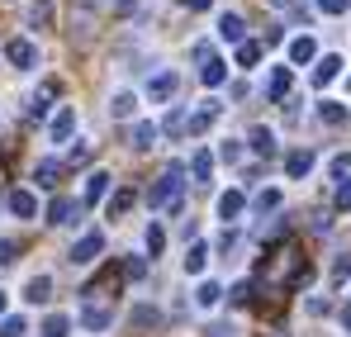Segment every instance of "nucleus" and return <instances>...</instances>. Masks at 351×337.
Here are the masks:
<instances>
[{
	"label": "nucleus",
	"mask_w": 351,
	"mask_h": 337,
	"mask_svg": "<svg viewBox=\"0 0 351 337\" xmlns=\"http://www.w3.org/2000/svg\"><path fill=\"white\" fill-rule=\"evenodd\" d=\"M133 110H138V100H133L128 91H119L114 100H110V114H114V119H133Z\"/></svg>",
	"instance_id": "a878e982"
},
{
	"label": "nucleus",
	"mask_w": 351,
	"mask_h": 337,
	"mask_svg": "<svg viewBox=\"0 0 351 337\" xmlns=\"http://www.w3.org/2000/svg\"><path fill=\"white\" fill-rule=\"evenodd\" d=\"M276 205H280V190H261V195H256V209H261V214H271Z\"/></svg>",
	"instance_id": "473e14b6"
},
{
	"label": "nucleus",
	"mask_w": 351,
	"mask_h": 337,
	"mask_svg": "<svg viewBox=\"0 0 351 337\" xmlns=\"http://www.w3.org/2000/svg\"><path fill=\"white\" fill-rule=\"evenodd\" d=\"M180 195H185V167L171 162V167L162 171V181L147 190V205H152V209H171L176 214V209H180Z\"/></svg>",
	"instance_id": "f257e3e1"
},
{
	"label": "nucleus",
	"mask_w": 351,
	"mask_h": 337,
	"mask_svg": "<svg viewBox=\"0 0 351 337\" xmlns=\"http://www.w3.org/2000/svg\"><path fill=\"white\" fill-rule=\"evenodd\" d=\"M71 333V318H66V314H48V318H43V337H66Z\"/></svg>",
	"instance_id": "bb28decb"
},
{
	"label": "nucleus",
	"mask_w": 351,
	"mask_h": 337,
	"mask_svg": "<svg viewBox=\"0 0 351 337\" xmlns=\"http://www.w3.org/2000/svg\"><path fill=\"white\" fill-rule=\"evenodd\" d=\"M199 81L214 91V86H223V81H228V67H223L219 57H209V62H199Z\"/></svg>",
	"instance_id": "2eb2a0df"
},
{
	"label": "nucleus",
	"mask_w": 351,
	"mask_h": 337,
	"mask_svg": "<svg viewBox=\"0 0 351 337\" xmlns=\"http://www.w3.org/2000/svg\"><path fill=\"white\" fill-rule=\"evenodd\" d=\"M337 209H351V181L337 185Z\"/></svg>",
	"instance_id": "37998d69"
},
{
	"label": "nucleus",
	"mask_w": 351,
	"mask_h": 337,
	"mask_svg": "<svg viewBox=\"0 0 351 337\" xmlns=\"http://www.w3.org/2000/svg\"><path fill=\"white\" fill-rule=\"evenodd\" d=\"M100 252H105V233H86V237L71 247V266H90Z\"/></svg>",
	"instance_id": "f03ea898"
},
{
	"label": "nucleus",
	"mask_w": 351,
	"mask_h": 337,
	"mask_svg": "<svg viewBox=\"0 0 351 337\" xmlns=\"http://www.w3.org/2000/svg\"><path fill=\"white\" fill-rule=\"evenodd\" d=\"M110 323H114V314H110V309H100L95 299H86V309H81V328H86V333H105Z\"/></svg>",
	"instance_id": "7ed1b4c3"
},
{
	"label": "nucleus",
	"mask_w": 351,
	"mask_h": 337,
	"mask_svg": "<svg viewBox=\"0 0 351 337\" xmlns=\"http://www.w3.org/2000/svg\"><path fill=\"white\" fill-rule=\"evenodd\" d=\"M252 152L271 157V152H276V133H271V128H252Z\"/></svg>",
	"instance_id": "b1692460"
},
{
	"label": "nucleus",
	"mask_w": 351,
	"mask_h": 337,
	"mask_svg": "<svg viewBox=\"0 0 351 337\" xmlns=\"http://www.w3.org/2000/svg\"><path fill=\"white\" fill-rule=\"evenodd\" d=\"M29 24H34V29H48V24H53V0H34V5H29Z\"/></svg>",
	"instance_id": "412c9836"
},
{
	"label": "nucleus",
	"mask_w": 351,
	"mask_h": 337,
	"mask_svg": "<svg viewBox=\"0 0 351 337\" xmlns=\"http://www.w3.org/2000/svg\"><path fill=\"white\" fill-rule=\"evenodd\" d=\"M252 299V281H242V285H233V304H247Z\"/></svg>",
	"instance_id": "79ce46f5"
},
{
	"label": "nucleus",
	"mask_w": 351,
	"mask_h": 337,
	"mask_svg": "<svg viewBox=\"0 0 351 337\" xmlns=\"http://www.w3.org/2000/svg\"><path fill=\"white\" fill-rule=\"evenodd\" d=\"M219 299H223V290H219V285H214V281H204V285H199V290H195V304H199V309H214Z\"/></svg>",
	"instance_id": "393cba45"
},
{
	"label": "nucleus",
	"mask_w": 351,
	"mask_h": 337,
	"mask_svg": "<svg viewBox=\"0 0 351 337\" xmlns=\"http://www.w3.org/2000/svg\"><path fill=\"white\" fill-rule=\"evenodd\" d=\"M190 171H195V181H199V185H209V176H214V157L199 148V152H195V162H190Z\"/></svg>",
	"instance_id": "5701e85b"
},
{
	"label": "nucleus",
	"mask_w": 351,
	"mask_h": 337,
	"mask_svg": "<svg viewBox=\"0 0 351 337\" xmlns=\"http://www.w3.org/2000/svg\"><path fill=\"white\" fill-rule=\"evenodd\" d=\"M271 5H276V10H290V5H294V0H271Z\"/></svg>",
	"instance_id": "de8ad7c7"
},
{
	"label": "nucleus",
	"mask_w": 351,
	"mask_h": 337,
	"mask_svg": "<svg viewBox=\"0 0 351 337\" xmlns=\"http://www.w3.org/2000/svg\"><path fill=\"white\" fill-rule=\"evenodd\" d=\"M133 323H138V328H147V323H157V309H147V304H143V309H133Z\"/></svg>",
	"instance_id": "58836bf2"
},
{
	"label": "nucleus",
	"mask_w": 351,
	"mask_h": 337,
	"mask_svg": "<svg viewBox=\"0 0 351 337\" xmlns=\"http://www.w3.org/2000/svg\"><path fill=\"white\" fill-rule=\"evenodd\" d=\"M58 176H62V162H53V157H43V162L34 167V181H38L43 190H53V185H58Z\"/></svg>",
	"instance_id": "a211bd4d"
},
{
	"label": "nucleus",
	"mask_w": 351,
	"mask_h": 337,
	"mask_svg": "<svg viewBox=\"0 0 351 337\" xmlns=\"http://www.w3.org/2000/svg\"><path fill=\"white\" fill-rule=\"evenodd\" d=\"M0 318H5V294H0Z\"/></svg>",
	"instance_id": "09e8293b"
},
{
	"label": "nucleus",
	"mask_w": 351,
	"mask_h": 337,
	"mask_svg": "<svg viewBox=\"0 0 351 337\" xmlns=\"http://www.w3.org/2000/svg\"><path fill=\"white\" fill-rule=\"evenodd\" d=\"M71 214H76V200H66V195H58V200L48 205V224H53V228L71 224Z\"/></svg>",
	"instance_id": "dca6fc26"
},
{
	"label": "nucleus",
	"mask_w": 351,
	"mask_h": 337,
	"mask_svg": "<svg viewBox=\"0 0 351 337\" xmlns=\"http://www.w3.org/2000/svg\"><path fill=\"white\" fill-rule=\"evenodd\" d=\"M261 62V43H237V67H256Z\"/></svg>",
	"instance_id": "c756f323"
},
{
	"label": "nucleus",
	"mask_w": 351,
	"mask_h": 337,
	"mask_svg": "<svg viewBox=\"0 0 351 337\" xmlns=\"http://www.w3.org/2000/svg\"><path fill=\"white\" fill-rule=\"evenodd\" d=\"M48 95H53V86H48L43 95H34V100H29V114H34V119H43V114H48Z\"/></svg>",
	"instance_id": "c9c22d12"
},
{
	"label": "nucleus",
	"mask_w": 351,
	"mask_h": 337,
	"mask_svg": "<svg viewBox=\"0 0 351 337\" xmlns=\"http://www.w3.org/2000/svg\"><path fill=\"white\" fill-rule=\"evenodd\" d=\"M332 276H337V281H347V276H351V252H347V257H337V262H332Z\"/></svg>",
	"instance_id": "a19ab883"
},
{
	"label": "nucleus",
	"mask_w": 351,
	"mask_h": 337,
	"mask_svg": "<svg viewBox=\"0 0 351 337\" xmlns=\"http://www.w3.org/2000/svg\"><path fill=\"white\" fill-rule=\"evenodd\" d=\"M5 57H10L14 67H34V62H38V53H34V43H29V38H10Z\"/></svg>",
	"instance_id": "9d476101"
},
{
	"label": "nucleus",
	"mask_w": 351,
	"mask_h": 337,
	"mask_svg": "<svg viewBox=\"0 0 351 337\" xmlns=\"http://www.w3.org/2000/svg\"><path fill=\"white\" fill-rule=\"evenodd\" d=\"M290 86H294V71H290V67H276V71H271L266 95H271V100H285V95H290Z\"/></svg>",
	"instance_id": "f8f14e48"
},
{
	"label": "nucleus",
	"mask_w": 351,
	"mask_h": 337,
	"mask_svg": "<svg viewBox=\"0 0 351 337\" xmlns=\"http://www.w3.org/2000/svg\"><path fill=\"white\" fill-rule=\"evenodd\" d=\"M342 328H347V333H351V304H347V309H342Z\"/></svg>",
	"instance_id": "a18cd8bd"
},
{
	"label": "nucleus",
	"mask_w": 351,
	"mask_h": 337,
	"mask_svg": "<svg viewBox=\"0 0 351 337\" xmlns=\"http://www.w3.org/2000/svg\"><path fill=\"white\" fill-rule=\"evenodd\" d=\"M318 119H323V124H347V105H337V100H323V105H318Z\"/></svg>",
	"instance_id": "cd10ccee"
},
{
	"label": "nucleus",
	"mask_w": 351,
	"mask_h": 337,
	"mask_svg": "<svg viewBox=\"0 0 351 337\" xmlns=\"http://www.w3.org/2000/svg\"><path fill=\"white\" fill-rule=\"evenodd\" d=\"M66 162H71V167H86V162H90V143H76V148H71V157H66Z\"/></svg>",
	"instance_id": "e433bc0d"
},
{
	"label": "nucleus",
	"mask_w": 351,
	"mask_h": 337,
	"mask_svg": "<svg viewBox=\"0 0 351 337\" xmlns=\"http://www.w3.org/2000/svg\"><path fill=\"white\" fill-rule=\"evenodd\" d=\"M337 71H342V57H337V53L318 57V67H313V86H318V91H323V86H332V81H337Z\"/></svg>",
	"instance_id": "39448f33"
},
{
	"label": "nucleus",
	"mask_w": 351,
	"mask_h": 337,
	"mask_svg": "<svg viewBox=\"0 0 351 337\" xmlns=\"http://www.w3.org/2000/svg\"><path fill=\"white\" fill-rule=\"evenodd\" d=\"M10 209H14L19 219H34V214H38V200H34L29 190H14V195H10Z\"/></svg>",
	"instance_id": "6ab92c4d"
},
{
	"label": "nucleus",
	"mask_w": 351,
	"mask_h": 337,
	"mask_svg": "<svg viewBox=\"0 0 351 337\" xmlns=\"http://www.w3.org/2000/svg\"><path fill=\"white\" fill-rule=\"evenodd\" d=\"M123 276H128V281H143V276H147V262H143V257H128V262H123Z\"/></svg>",
	"instance_id": "2f4dec72"
},
{
	"label": "nucleus",
	"mask_w": 351,
	"mask_h": 337,
	"mask_svg": "<svg viewBox=\"0 0 351 337\" xmlns=\"http://www.w3.org/2000/svg\"><path fill=\"white\" fill-rule=\"evenodd\" d=\"M242 209H247V195H242V190H223V195H219V219L233 224Z\"/></svg>",
	"instance_id": "1a4fd4ad"
},
{
	"label": "nucleus",
	"mask_w": 351,
	"mask_h": 337,
	"mask_svg": "<svg viewBox=\"0 0 351 337\" xmlns=\"http://www.w3.org/2000/svg\"><path fill=\"white\" fill-rule=\"evenodd\" d=\"M332 176H337V181H351V152L332 157Z\"/></svg>",
	"instance_id": "f704fd0d"
},
{
	"label": "nucleus",
	"mask_w": 351,
	"mask_h": 337,
	"mask_svg": "<svg viewBox=\"0 0 351 337\" xmlns=\"http://www.w3.org/2000/svg\"><path fill=\"white\" fill-rule=\"evenodd\" d=\"M14 252H19V242H10V237H0V266H10V262H14Z\"/></svg>",
	"instance_id": "ea45409f"
},
{
	"label": "nucleus",
	"mask_w": 351,
	"mask_h": 337,
	"mask_svg": "<svg viewBox=\"0 0 351 337\" xmlns=\"http://www.w3.org/2000/svg\"><path fill=\"white\" fill-rule=\"evenodd\" d=\"M313 57H318V43H313L308 34H299V38L290 43V62H294V67H308Z\"/></svg>",
	"instance_id": "9b49d317"
},
{
	"label": "nucleus",
	"mask_w": 351,
	"mask_h": 337,
	"mask_svg": "<svg viewBox=\"0 0 351 337\" xmlns=\"http://www.w3.org/2000/svg\"><path fill=\"white\" fill-rule=\"evenodd\" d=\"M176 86H180V76H176V71H157V76L147 81V95L162 105V100H171V95H176Z\"/></svg>",
	"instance_id": "20e7f679"
},
{
	"label": "nucleus",
	"mask_w": 351,
	"mask_h": 337,
	"mask_svg": "<svg viewBox=\"0 0 351 337\" xmlns=\"http://www.w3.org/2000/svg\"><path fill=\"white\" fill-rule=\"evenodd\" d=\"M308 171H313V152H308V148H299V152L285 157V176H290V181H304Z\"/></svg>",
	"instance_id": "0eeeda50"
},
{
	"label": "nucleus",
	"mask_w": 351,
	"mask_h": 337,
	"mask_svg": "<svg viewBox=\"0 0 351 337\" xmlns=\"http://www.w3.org/2000/svg\"><path fill=\"white\" fill-rule=\"evenodd\" d=\"M185 5H190V10H209V0H185Z\"/></svg>",
	"instance_id": "49530a36"
},
{
	"label": "nucleus",
	"mask_w": 351,
	"mask_h": 337,
	"mask_svg": "<svg viewBox=\"0 0 351 337\" xmlns=\"http://www.w3.org/2000/svg\"><path fill=\"white\" fill-rule=\"evenodd\" d=\"M24 299H29V304L53 299V276H29V285H24Z\"/></svg>",
	"instance_id": "4468645a"
},
{
	"label": "nucleus",
	"mask_w": 351,
	"mask_h": 337,
	"mask_svg": "<svg viewBox=\"0 0 351 337\" xmlns=\"http://www.w3.org/2000/svg\"><path fill=\"white\" fill-rule=\"evenodd\" d=\"M219 114H223V105H219V100H204L199 110L190 114V133H204V128H209V124H214Z\"/></svg>",
	"instance_id": "6e6552de"
},
{
	"label": "nucleus",
	"mask_w": 351,
	"mask_h": 337,
	"mask_svg": "<svg viewBox=\"0 0 351 337\" xmlns=\"http://www.w3.org/2000/svg\"><path fill=\"white\" fill-rule=\"evenodd\" d=\"M219 152H223V162H237V157H242V148H237V143H223Z\"/></svg>",
	"instance_id": "c03bdc74"
},
{
	"label": "nucleus",
	"mask_w": 351,
	"mask_h": 337,
	"mask_svg": "<svg viewBox=\"0 0 351 337\" xmlns=\"http://www.w3.org/2000/svg\"><path fill=\"white\" fill-rule=\"evenodd\" d=\"M128 143H133L138 152H147V148L157 143V124H147V119H143V124H133V133H128Z\"/></svg>",
	"instance_id": "f3484780"
},
{
	"label": "nucleus",
	"mask_w": 351,
	"mask_h": 337,
	"mask_svg": "<svg viewBox=\"0 0 351 337\" xmlns=\"http://www.w3.org/2000/svg\"><path fill=\"white\" fill-rule=\"evenodd\" d=\"M71 128H76V110L66 105V110H58L53 128H48V138H53V143H66V138H71Z\"/></svg>",
	"instance_id": "ddd939ff"
},
{
	"label": "nucleus",
	"mask_w": 351,
	"mask_h": 337,
	"mask_svg": "<svg viewBox=\"0 0 351 337\" xmlns=\"http://www.w3.org/2000/svg\"><path fill=\"white\" fill-rule=\"evenodd\" d=\"M24 333H29V323H24V318H10V314L0 318V337H24Z\"/></svg>",
	"instance_id": "7c9ffc66"
},
{
	"label": "nucleus",
	"mask_w": 351,
	"mask_h": 337,
	"mask_svg": "<svg viewBox=\"0 0 351 337\" xmlns=\"http://www.w3.org/2000/svg\"><path fill=\"white\" fill-rule=\"evenodd\" d=\"M242 34H247V29H242L237 14H223V19H219V38H228V43H247Z\"/></svg>",
	"instance_id": "aec40b11"
},
{
	"label": "nucleus",
	"mask_w": 351,
	"mask_h": 337,
	"mask_svg": "<svg viewBox=\"0 0 351 337\" xmlns=\"http://www.w3.org/2000/svg\"><path fill=\"white\" fill-rule=\"evenodd\" d=\"M110 181H114L110 171H90V176H86V205H100V200L110 195Z\"/></svg>",
	"instance_id": "423d86ee"
},
{
	"label": "nucleus",
	"mask_w": 351,
	"mask_h": 337,
	"mask_svg": "<svg viewBox=\"0 0 351 337\" xmlns=\"http://www.w3.org/2000/svg\"><path fill=\"white\" fill-rule=\"evenodd\" d=\"M133 200H138L133 190H114V200H110V219H123V214L133 209Z\"/></svg>",
	"instance_id": "c85d7f7f"
},
{
	"label": "nucleus",
	"mask_w": 351,
	"mask_h": 337,
	"mask_svg": "<svg viewBox=\"0 0 351 337\" xmlns=\"http://www.w3.org/2000/svg\"><path fill=\"white\" fill-rule=\"evenodd\" d=\"M162 247H167V233H162V228L152 224V228H147V252H152V257H157V252H162Z\"/></svg>",
	"instance_id": "72a5a7b5"
},
{
	"label": "nucleus",
	"mask_w": 351,
	"mask_h": 337,
	"mask_svg": "<svg viewBox=\"0 0 351 337\" xmlns=\"http://www.w3.org/2000/svg\"><path fill=\"white\" fill-rule=\"evenodd\" d=\"M318 10H323V14H347L351 0H318Z\"/></svg>",
	"instance_id": "4c0bfd02"
},
{
	"label": "nucleus",
	"mask_w": 351,
	"mask_h": 337,
	"mask_svg": "<svg viewBox=\"0 0 351 337\" xmlns=\"http://www.w3.org/2000/svg\"><path fill=\"white\" fill-rule=\"evenodd\" d=\"M204 266H209V247H204V242H195V247L185 252V271H190V276H199Z\"/></svg>",
	"instance_id": "4be33fe9"
}]
</instances>
